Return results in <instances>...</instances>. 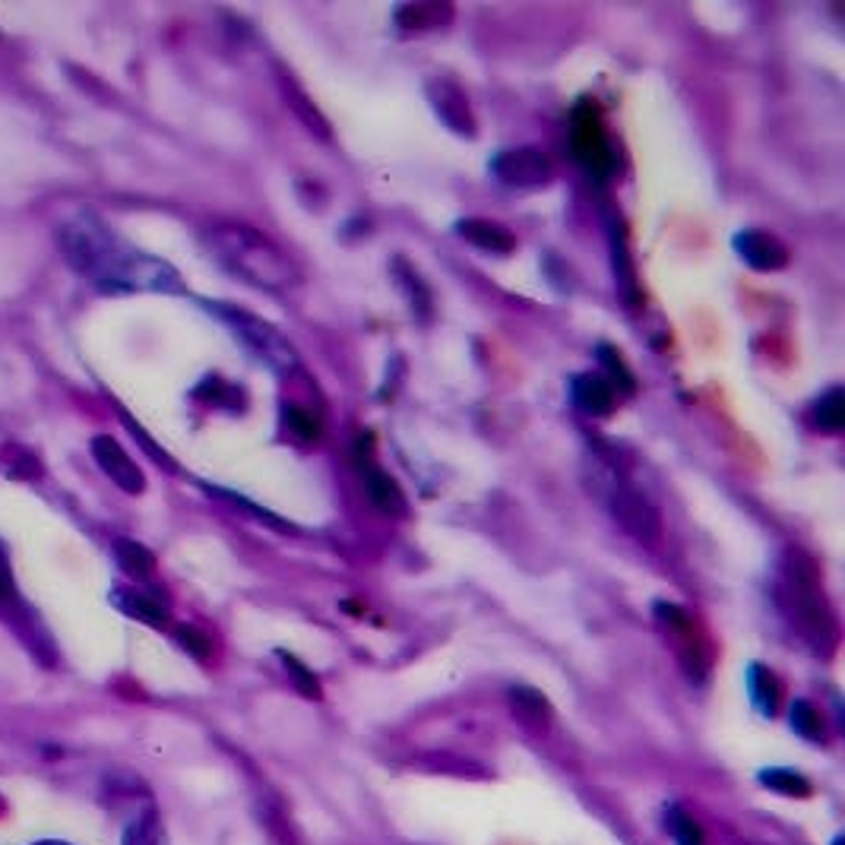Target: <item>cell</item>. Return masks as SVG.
<instances>
[{"label":"cell","mask_w":845,"mask_h":845,"mask_svg":"<svg viewBox=\"0 0 845 845\" xmlns=\"http://www.w3.org/2000/svg\"><path fill=\"white\" fill-rule=\"evenodd\" d=\"M67 263L98 285V291H181V276L156 257L118 241L95 216H73L58 228Z\"/></svg>","instance_id":"1"},{"label":"cell","mask_w":845,"mask_h":845,"mask_svg":"<svg viewBox=\"0 0 845 845\" xmlns=\"http://www.w3.org/2000/svg\"><path fill=\"white\" fill-rule=\"evenodd\" d=\"M203 248L225 273L263 291H291L301 285V266L263 231L245 222H213L203 231Z\"/></svg>","instance_id":"2"},{"label":"cell","mask_w":845,"mask_h":845,"mask_svg":"<svg viewBox=\"0 0 845 845\" xmlns=\"http://www.w3.org/2000/svg\"><path fill=\"white\" fill-rule=\"evenodd\" d=\"M783 576L776 586V602L785 621L798 630V636L814 650V653H833L840 630L836 618L830 611V602L820 590V576H817V563L811 555L788 548L783 558Z\"/></svg>","instance_id":"3"},{"label":"cell","mask_w":845,"mask_h":845,"mask_svg":"<svg viewBox=\"0 0 845 845\" xmlns=\"http://www.w3.org/2000/svg\"><path fill=\"white\" fill-rule=\"evenodd\" d=\"M593 488L595 498L608 507V513H611L636 541L653 545V541L662 538V516H658L653 501H650L640 488H633L615 466L595 472Z\"/></svg>","instance_id":"4"},{"label":"cell","mask_w":845,"mask_h":845,"mask_svg":"<svg viewBox=\"0 0 845 845\" xmlns=\"http://www.w3.org/2000/svg\"><path fill=\"white\" fill-rule=\"evenodd\" d=\"M206 308L216 313L222 323H228L231 333L241 340V345L251 352L253 358H260L270 371L288 374V371L298 368L295 348H291V343L282 336L273 323H266V320H260V317H253V313L241 311V308H235V305H219V301L213 305V301H210Z\"/></svg>","instance_id":"5"},{"label":"cell","mask_w":845,"mask_h":845,"mask_svg":"<svg viewBox=\"0 0 845 845\" xmlns=\"http://www.w3.org/2000/svg\"><path fill=\"white\" fill-rule=\"evenodd\" d=\"M491 175L501 181L503 188L529 190L548 185L555 168H551V158L545 156L541 150L516 146V150H503L491 158Z\"/></svg>","instance_id":"6"},{"label":"cell","mask_w":845,"mask_h":845,"mask_svg":"<svg viewBox=\"0 0 845 845\" xmlns=\"http://www.w3.org/2000/svg\"><path fill=\"white\" fill-rule=\"evenodd\" d=\"M573 153L580 158V165L586 171H593L595 178H605L615 168V156H611V146L605 140L602 121L590 105H580L576 115H573Z\"/></svg>","instance_id":"7"},{"label":"cell","mask_w":845,"mask_h":845,"mask_svg":"<svg viewBox=\"0 0 845 845\" xmlns=\"http://www.w3.org/2000/svg\"><path fill=\"white\" fill-rule=\"evenodd\" d=\"M93 456L98 469L105 472L121 491H127V495H143L146 491V475L127 456V450L115 438H108V435L93 438Z\"/></svg>","instance_id":"8"},{"label":"cell","mask_w":845,"mask_h":845,"mask_svg":"<svg viewBox=\"0 0 845 845\" xmlns=\"http://www.w3.org/2000/svg\"><path fill=\"white\" fill-rule=\"evenodd\" d=\"M731 245H735V253L757 273H776V270H783L785 263H788V248L776 235H770L763 228L738 231Z\"/></svg>","instance_id":"9"},{"label":"cell","mask_w":845,"mask_h":845,"mask_svg":"<svg viewBox=\"0 0 845 845\" xmlns=\"http://www.w3.org/2000/svg\"><path fill=\"white\" fill-rule=\"evenodd\" d=\"M428 98L438 111V118L460 136H475V118L466 93L450 80H428Z\"/></svg>","instance_id":"10"},{"label":"cell","mask_w":845,"mask_h":845,"mask_svg":"<svg viewBox=\"0 0 845 845\" xmlns=\"http://www.w3.org/2000/svg\"><path fill=\"white\" fill-rule=\"evenodd\" d=\"M570 396H573V406L580 408L583 415H593V418H605L611 415L615 408V386L605 380L602 374H576L570 380Z\"/></svg>","instance_id":"11"},{"label":"cell","mask_w":845,"mask_h":845,"mask_svg":"<svg viewBox=\"0 0 845 845\" xmlns=\"http://www.w3.org/2000/svg\"><path fill=\"white\" fill-rule=\"evenodd\" d=\"M456 235L488 253H510L516 248V235L510 228H503L501 222L491 219H460Z\"/></svg>","instance_id":"12"},{"label":"cell","mask_w":845,"mask_h":845,"mask_svg":"<svg viewBox=\"0 0 845 845\" xmlns=\"http://www.w3.org/2000/svg\"><path fill=\"white\" fill-rule=\"evenodd\" d=\"M361 475H365V485H368V498L374 501L377 510H383L390 516H403L406 513V495H403L396 478H390L386 472L377 469L371 460L361 463Z\"/></svg>","instance_id":"13"},{"label":"cell","mask_w":845,"mask_h":845,"mask_svg":"<svg viewBox=\"0 0 845 845\" xmlns=\"http://www.w3.org/2000/svg\"><path fill=\"white\" fill-rule=\"evenodd\" d=\"M111 602L124 611L127 618H133V621H140V624H150V627H165L168 624V605L165 602H158L150 593H136V590H115L111 595Z\"/></svg>","instance_id":"14"},{"label":"cell","mask_w":845,"mask_h":845,"mask_svg":"<svg viewBox=\"0 0 845 845\" xmlns=\"http://www.w3.org/2000/svg\"><path fill=\"white\" fill-rule=\"evenodd\" d=\"M396 26L406 32H425L447 26L453 20V7L450 3H403L396 10Z\"/></svg>","instance_id":"15"},{"label":"cell","mask_w":845,"mask_h":845,"mask_svg":"<svg viewBox=\"0 0 845 845\" xmlns=\"http://www.w3.org/2000/svg\"><path fill=\"white\" fill-rule=\"evenodd\" d=\"M279 83H282V95H285L288 108L295 111V118L308 127L313 136H320V140H330V124H326V118L320 115V108L313 105L311 98L301 93V86H298L291 76H285V73L279 76Z\"/></svg>","instance_id":"16"},{"label":"cell","mask_w":845,"mask_h":845,"mask_svg":"<svg viewBox=\"0 0 845 845\" xmlns=\"http://www.w3.org/2000/svg\"><path fill=\"white\" fill-rule=\"evenodd\" d=\"M748 690H751V700L753 706H757V713H763V716H776V710H779V678L766 668V665H760V662H753L751 668H748Z\"/></svg>","instance_id":"17"},{"label":"cell","mask_w":845,"mask_h":845,"mask_svg":"<svg viewBox=\"0 0 845 845\" xmlns=\"http://www.w3.org/2000/svg\"><path fill=\"white\" fill-rule=\"evenodd\" d=\"M115 561L121 563L127 576L133 580H150L156 573V555L140 545V541H130V538H118L115 541Z\"/></svg>","instance_id":"18"},{"label":"cell","mask_w":845,"mask_h":845,"mask_svg":"<svg viewBox=\"0 0 845 845\" xmlns=\"http://www.w3.org/2000/svg\"><path fill=\"white\" fill-rule=\"evenodd\" d=\"M510 706L520 719L526 725H535V728H545L548 719H551V706L548 700L541 697V690L535 688H510Z\"/></svg>","instance_id":"19"},{"label":"cell","mask_w":845,"mask_h":845,"mask_svg":"<svg viewBox=\"0 0 845 845\" xmlns=\"http://www.w3.org/2000/svg\"><path fill=\"white\" fill-rule=\"evenodd\" d=\"M811 421L814 428L826 431V435H840L845 428V400L843 386H830L811 408Z\"/></svg>","instance_id":"20"},{"label":"cell","mask_w":845,"mask_h":845,"mask_svg":"<svg viewBox=\"0 0 845 845\" xmlns=\"http://www.w3.org/2000/svg\"><path fill=\"white\" fill-rule=\"evenodd\" d=\"M757 783L779 792L785 798H811V792H814V785L795 770H760Z\"/></svg>","instance_id":"21"},{"label":"cell","mask_w":845,"mask_h":845,"mask_svg":"<svg viewBox=\"0 0 845 845\" xmlns=\"http://www.w3.org/2000/svg\"><path fill=\"white\" fill-rule=\"evenodd\" d=\"M665 826L671 833V840L678 845H706V836L700 830V823L678 805H668L665 808Z\"/></svg>","instance_id":"22"},{"label":"cell","mask_w":845,"mask_h":845,"mask_svg":"<svg viewBox=\"0 0 845 845\" xmlns=\"http://www.w3.org/2000/svg\"><path fill=\"white\" fill-rule=\"evenodd\" d=\"M285 425H288V431L295 435L298 440H305V443H317V440L323 438V421H320V415L311 412V408L305 406H285Z\"/></svg>","instance_id":"23"},{"label":"cell","mask_w":845,"mask_h":845,"mask_svg":"<svg viewBox=\"0 0 845 845\" xmlns=\"http://www.w3.org/2000/svg\"><path fill=\"white\" fill-rule=\"evenodd\" d=\"M788 716H792V728L801 735V738H808V741H823V716H820V710H817L814 703H808V700H795L792 703V710H788Z\"/></svg>","instance_id":"24"},{"label":"cell","mask_w":845,"mask_h":845,"mask_svg":"<svg viewBox=\"0 0 845 845\" xmlns=\"http://www.w3.org/2000/svg\"><path fill=\"white\" fill-rule=\"evenodd\" d=\"M595 355H598V361H602V368H605V374H608L605 380H608L615 390H624V393H633V390H636V380L627 371L624 358H621L611 345H598Z\"/></svg>","instance_id":"25"},{"label":"cell","mask_w":845,"mask_h":845,"mask_svg":"<svg viewBox=\"0 0 845 845\" xmlns=\"http://www.w3.org/2000/svg\"><path fill=\"white\" fill-rule=\"evenodd\" d=\"M276 656L282 658V665H285V675L295 681V688H298V693L301 697H308V700H320L323 697V690H320V681L313 678V671L301 662V658H295L291 653H285V650H279Z\"/></svg>","instance_id":"26"},{"label":"cell","mask_w":845,"mask_h":845,"mask_svg":"<svg viewBox=\"0 0 845 845\" xmlns=\"http://www.w3.org/2000/svg\"><path fill=\"white\" fill-rule=\"evenodd\" d=\"M124 845H168L165 840V830L158 823V817L150 811V814L136 817L130 826L124 830Z\"/></svg>","instance_id":"27"},{"label":"cell","mask_w":845,"mask_h":845,"mask_svg":"<svg viewBox=\"0 0 845 845\" xmlns=\"http://www.w3.org/2000/svg\"><path fill=\"white\" fill-rule=\"evenodd\" d=\"M653 615H656V624L662 627L668 636H675V640L693 630V618H690L681 605H671V602H656V605H653Z\"/></svg>","instance_id":"28"},{"label":"cell","mask_w":845,"mask_h":845,"mask_svg":"<svg viewBox=\"0 0 845 845\" xmlns=\"http://www.w3.org/2000/svg\"><path fill=\"white\" fill-rule=\"evenodd\" d=\"M0 615H3V618H10V621L23 615L20 593H16L13 570H10V561H7V551H3V545H0Z\"/></svg>","instance_id":"29"},{"label":"cell","mask_w":845,"mask_h":845,"mask_svg":"<svg viewBox=\"0 0 845 845\" xmlns=\"http://www.w3.org/2000/svg\"><path fill=\"white\" fill-rule=\"evenodd\" d=\"M396 279L406 285V295H408V305H412V311L418 313V317H428L431 313V298H428V291H425V285L421 279L408 270L403 260H396Z\"/></svg>","instance_id":"30"},{"label":"cell","mask_w":845,"mask_h":845,"mask_svg":"<svg viewBox=\"0 0 845 845\" xmlns=\"http://www.w3.org/2000/svg\"><path fill=\"white\" fill-rule=\"evenodd\" d=\"M193 396H197V400H203V403H213V406H241V393H238V386L222 383L219 377L203 380V383L193 390Z\"/></svg>","instance_id":"31"},{"label":"cell","mask_w":845,"mask_h":845,"mask_svg":"<svg viewBox=\"0 0 845 845\" xmlns=\"http://www.w3.org/2000/svg\"><path fill=\"white\" fill-rule=\"evenodd\" d=\"M3 466H7V472H10L13 478H38V475H41V463L32 456L29 450H23V447H16V443L3 447Z\"/></svg>","instance_id":"32"},{"label":"cell","mask_w":845,"mask_h":845,"mask_svg":"<svg viewBox=\"0 0 845 845\" xmlns=\"http://www.w3.org/2000/svg\"><path fill=\"white\" fill-rule=\"evenodd\" d=\"M611 245H615V276H618V288L624 291L627 301H633V291H636V276H633V266H630V257H627L624 241L615 235V238H611Z\"/></svg>","instance_id":"33"},{"label":"cell","mask_w":845,"mask_h":845,"mask_svg":"<svg viewBox=\"0 0 845 845\" xmlns=\"http://www.w3.org/2000/svg\"><path fill=\"white\" fill-rule=\"evenodd\" d=\"M210 495H216V498H222V501H228V503H235V507H241V510H248L253 520H263V523L276 526V529H282V533H291V526H288V523L276 520V513H270V510H260L257 503L245 501V498H238V495H231V491H225V488H210Z\"/></svg>","instance_id":"34"},{"label":"cell","mask_w":845,"mask_h":845,"mask_svg":"<svg viewBox=\"0 0 845 845\" xmlns=\"http://www.w3.org/2000/svg\"><path fill=\"white\" fill-rule=\"evenodd\" d=\"M175 636H178L181 650H188L193 658H210V653H213V640L203 630H197V627H178Z\"/></svg>","instance_id":"35"},{"label":"cell","mask_w":845,"mask_h":845,"mask_svg":"<svg viewBox=\"0 0 845 845\" xmlns=\"http://www.w3.org/2000/svg\"><path fill=\"white\" fill-rule=\"evenodd\" d=\"M35 845H67V843H35Z\"/></svg>","instance_id":"36"},{"label":"cell","mask_w":845,"mask_h":845,"mask_svg":"<svg viewBox=\"0 0 845 845\" xmlns=\"http://www.w3.org/2000/svg\"><path fill=\"white\" fill-rule=\"evenodd\" d=\"M833 845H843V836H836V843H833Z\"/></svg>","instance_id":"37"}]
</instances>
